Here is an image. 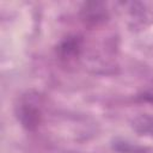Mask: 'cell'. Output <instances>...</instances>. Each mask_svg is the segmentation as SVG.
Listing matches in <instances>:
<instances>
[{
  "label": "cell",
  "mask_w": 153,
  "mask_h": 153,
  "mask_svg": "<svg viewBox=\"0 0 153 153\" xmlns=\"http://www.w3.org/2000/svg\"><path fill=\"white\" fill-rule=\"evenodd\" d=\"M16 115L25 129L35 130L41 124L43 116L39 94L32 91L24 93L16 105Z\"/></svg>",
  "instance_id": "obj_1"
},
{
  "label": "cell",
  "mask_w": 153,
  "mask_h": 153,
  "mask_svg": "<svg viewBox=\"0 0 153 153\" xmlns=\"http://www.w3.org/2000/svg\"><path fill=\"white\" fill-rule=\"evenodd\" d=\"M108 18V11L102 2H86L81 8V19L88 26H96L104 23Z\"/></svg>",
  "instance_id": "obj_2"
},
{
  "label": "cell",
  "mask_w": 153,
  "mask_h": 153,
  "mask_svg": "<svg viewBox=\"0 0 153 153\" xmlns=\"http://www.w3.org/2000/svg\"><path fill=\"white\" fill-rule=\"evenodd\" d=\"M82 49V41L78 36L66 37L57 47V55L65 62L74 61L79 57Z\"/></svg>",
  "instance_id": "obj_3"
},
{
  "label": "cell",
  "mask_w": 153,
  "mask_h": 153,
  "mask_svg": "<svg viewBox=\"0 0 153 153\" xmlns=\"http://www.w3.org/2000/svg\"><path fill=\"white\" fill-rule=\"evenodd\" d=\"M131 128L139 135L153 137V116L142 114L131 120Z\"/></svg>",
  "instance_id": "obj_4"
},
{
  "label": "cell",
  "mask_w": 153,
  "mask_h": 153,
  "mask_svg": "<svg viewBox=\"0 0 153 153\" xmlns=\"http://www.w3.org/2000/svg\"><path fill=\"white\" fill-rule=\"evenodd\" d=\"M116 149L121 153H142L143 152V148L141 147H135L126 141H122V142H116Z\"/></svg>",
  "instance_id": "obj_5"
}]
</instances>
